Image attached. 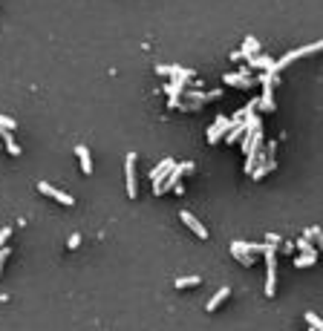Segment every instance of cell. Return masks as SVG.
I'll use <instances>...</instances> for the list:
<instances>
[{
    "label": "cell",
    "mask_w": 323,
    "mask_h": 331,
    "mask_svg": "<svg viewBox=\"0 0 323 331\" xmlns=\"http://www.w3.org/2000/svg\"><path fill=\"white\" fill-rule=\"evenodd\" d=\"M228 58H231V60H242V58H245V52H242V49H234Z\"/></svg>",
    "instance_id": "obj_27"
},
{
    "label": "cell",
    "mask_w": 323,
    "mask_h": 331,
    "mask_svg": "<svg viewBox=\"0 0 323 331\" xmlns=\"http://www.w3.org/2000/svg\"><path fill=\"white\" fill-rule=\"evenodd\" d=\"M265 245H274V248H277V245H280V236H277V234H265Z\"/></svg>",
    "instance_id": "obj_25"
},
{
    "label": "cell",
    "mask_w": 323,
    "mask_h": 331,
    "mask_svg": "<svg viewBox=\"0 0 323 331\" xmlns=\"http://www.w3.org/2000/svg\"><path fill=\"white\" fill-rule=\"evenodd\" d=\"M248 66H251V69H260V72H274V75H277V60L268 58V55H254V58H248Z\"/></svg>",
    "instance_id": "obj_9"
},
{
    "label": "cell",
    "mask_w": 323,
    "mask_h": 331,
    "mask_svg": "<svg viewBox=\"0 0 323 331\" xmlns=\"http://www.w3.org/2000/svg\"><path fill=\"white\" fill-rule=\"evenodd\" d=\"M18 127V121L9 118V116H0V130H15Z\"/></svg>",
    "instance_id": "obj_22"
},
{
    "label": "cell",
    "mask_w": 323,
    "mask_h": 331,
    "mask_svg": "<svg viewBox=\"0 0 323 331\" xmlns=\"http://www.w3.org/2000/svg\"><path fill=\"white\" fill-rule=\"evenodd\" d=\"M231 127H234V121L228 118V116H217V121H214L211 130H208V144H220L222 136L231 133Z\"/></svg>",
    "instance_id": "obj_4"
},
{
    "label": "cell",
    "mask_w": 323,
    "mask_h": 331,
    "mask_svg": "<svg viewBox=\"0 0 323 331\" xmlns=\"http://www.w3.org/2000/svg\"><path fill=\"white\" fill-rule=\"evenodd\" d=\"M182 87H185V84H179V81L173 78V84H164L162 90L167 92V98H182Z\"/></svg>",
    "instance_id": "obj_16"
},
{
    "label": "cell",
    "mask_w": 323,
    "mask_h": 331,
    "mask_svg": "<svg viewBox=\"0 0 323 331\" xmlns=\"http://www.w3.org/2000/svg\"><path fill=\"white\" fill-rule=\"evenodd\" d=\"M66 245H69V251H75V248L81 245V234H72V236L66 239Z\"/></svg>",
    "instance_id": "obj_23"
},
{
    "label": "cell",
    "mask_w": 323,
    "mask_h": 331,
    "mask_svg": "<svg viewBox=\"0 0 323 331\" xmlns=\"http://www.w3.org/2000/svg\"><path fill=\"white\" fill-rule=\"evenodd\" d=\"M242 52H245V58H254L260 52V40L257 38H245V40H242Z\"/></svg>",
    "instance_id": "obj_15"
},
{
    "label": "cell",
    "mask_w": 323,
    "mask_h": 331,
    "mask_svg": "<svg viewBox=\"0 0 323 331\" xmlns=\"http://www.w3.org/2000/svg\"><path fill=\"white\" fill-rule=\"evenodd\" d=\"M315 52H323V40H315V43H309V46H300V49L286 52L283 58L277 60V72H280V69H286L289 63H294L297 58H309V55H315Z\"/></svg>",
    "instance_id": "obj_3"
},
{
    "label": "cell",
    "mask_w": 323,
    "mask_h": 331,
    "mask_svg": "<svg viewBox=\"0 0 323 331\" xmlns=\"http://www.w3.org/2000/svg\"><path fill=\"white\" fill-rule=\"evenodd\" d=\"M136 161H139V156H136V153H127V158H124V170H127V196H130V199L139 196V184H136Z\"/></svg>",
    "instance_id": "obj_6"
},
{
    "label": "cell",
    "mask_w": 323,
    "mask_h": 331,
    "mask_svg": "<svg viewBox=\"0 0 323 331\" xmlns=\"http://www.w3.org/2000/svg\"><path fill=\"white\" fill-rule=\"evenodd\" d=\"M9 236H12V228H3V231H0V248H6V239H9Z\"/></svg>",
    "instance_id": "obj_24"
},
{
    "label": "cell",
    "mask_w": 323,
    "mask_h": 331,
    "mask_svg": "<svg viewBox=\"0 0 323 331\" xmlns=\"http://www.w3.org/2000/svg\"><path fill=\"white\" fill-rule=\"evenodd\" d=\"M228 297H231V288L225 285V288H220V291H217V294H214V297L208 300V305H205V308H208V311H217V308H220V305H222Z\"/></svg>",
    "instance_id": "obj_13"
},
{
    "label": "cell",
    "mask_w": 323,
    "mask_h": 331,
    "mask_svg": "<svg viewBox=\"0 0 323 331\" xmlns=\"http://www.w3.org/2000/svg\"><path fill=\"white\" fill-rule=\"evenodd\" d=\"M173 167H176V161H173V158H162V164H156V167H153V173H150V181H153V184H162V181L170 176V170H173Z\"/></svg>",
    "instance_id": "obj_8"
},
{
    "label": "cell",
    "mask_w": 323,
    "mask_h": 331,
    "mask_svg": "<svg viewBox=\"0 0 323 331\" xmlns=\"http://www.w3.org/2000/svg\"><path fill=\"white\" fill-rule=\"evenodd\" d=\"M9 256H12V251H9V248H0V271H3V262H6Z\"/></svg>",
    "instance_id": "obj_26"
},
{
    "label": "cell",
    "mask_w": 323,
    "mask_h": 331,
    "mask_svg": "<svg viewBox=\"0 0 323 331\" xmlns=\"http://www.w3.org/2000/svg\"><path fill=\"white\" fill-rule=\"evenodd\" d=\"M199 282H202L199 276H179V279H176V288L185 291V288H194V285H199Z\"/></svg>",
    "instance_id": "obj_19"
},
{
    "label": "cell",
    "mask_w": 323,
    "mask_h": 331,
    "mask_svg": "<svg viewBox=\"0 0 323 331\" xmlns=\"http://www.w3.org/2000/svg\"><path fill=\"white\" fill-rule=\"evenodd\" d=\"M280 248H283L286 253H291V251H294V242H280Z\"/></svg>",
    "instance_id": "obj_30"
},
{
    "label": "cell",
    "mask_w": 323,
    "mask_h": 331,
    "mask_svg": "<svg viewBox=\"0 0 323 331\" xmlns=\"http://www.w3.org/2000/svg\"><path fill=\"white\" fill-rule=\"evenodd\" d=\"M179 219H182V222H185V225H188V228L194 231V234H196V236H199V239H208V231H205V225H202V222L196 219L194 213L182 211V213H179Z\"/></svg>",
    "instance_id": "obj_10"
},
{
    "label": "cell",
    "mask_w": 323,
    "mask_h": 331,
    "mask_svg": "<svg viewBox=\"0 0 323 331\" xmlns=\"http://www.w3.org/2000/svg\"><path fill=\"white\" fill-rule=\"evenodd\" d=\"M315 262H318V253H297L294 268H312Z\"/></svg>",
    "instance_id": "obj_14"
},
{
    "label": "cell",
    "mask_w": 323,
    "mask_h": 331,
    "mask_svg": "<svg viewBox=\"0 0 323 331\" xmlns=\"http://www.w3.org/2000/svg\"><path fill=\"white\" fill-rule=\"evenodd\" d=\"M303 317H306L309 329H318V331H323V317H321V314H315V311H306Z\"/></svg>",
    "instance_id": "obj_17"
},
{
    "label": "cell",
    "mask_w": 323,
    "mask_h": 331,
    "mask_svg": "<svg viewBox=\"0 0 323 331\" xmlns=\"http://www.w3.org/2000/svg\"><path fill=\"white\" fill-rule=\"evenodd\" d=\"M191 170H194V161H182V164H176V167L170 170V176L162 181V184H153V193H156V196H162V193L173 190V187L179 184V179H182V173H191Z\"/></svg>",
    "instance_id": "obj_2"
},
{
    "label": "cell",
    "mask_w": 323,
    "mask_h": 331,
    "mask_svg": "<svg viewBox=\"0 0 323 331\" xmlns=\"http://www.w3.org/2000/svg\"><path fill=\"white\" fill-rule=\"evenodd\" d=\"M265 297L277 294V248L265 245Z\"/></svg>",
    "instance_id": "obj_1"
},
{
    "label": "cell",
    "mask_w": 323,
    "mask_h": 331,
    "mask_svg": "<svg viewBox=\"0 0 323 331\" xmlns=\"http://www.w3.org/2000/svg\"><path fill=\"white\" fill-rule=\"evenodd\" d=\"M6 150L12 153V156H20V147H18V144H6Z\"/></svg>",
    "instance_id": "obj_29"
},
{
    "label": "cell",
    "mask_w": 323,
    "mask_h": 331,
    "mask_svg": "<svg viewBox=\"0 0 323 331\" xmlns=\"http://www.w3.org/2000/svg\"><path fill=\"white\" fill-rule=\"evenodd\" d=\"M231 256H237V262H240L242 268H251V265H254V256H251V253H245L240 242H231Z\"/></svg>",
    "instance_id": "obj_11"
},
{
    "label": "cell",
    "mask_w": 323,
    "mask_h": 331,
    "mask_svg": "<svg viewBox=\"0 0 323 331\" xmlns=\"http://www.w3.org/2000/svg\"><path fill=\"white\" fill-rule=\"evenodd\" d=\"M156 72H159V75H173V78H176V75H179V72H182V66H156Z\"/></svg>",
    "instance_id": "obj_21"
},
{
    "label": "cell",
    "mask_w": 323,
    "mask_h": 331,
    "mask_svg": "<svg viewBox=\"0 0 323 331\" xmlns=\"http://www.w3.org/2000/svg\"><path fill=\"white\" fill-rule=\"evenodd\" d=\"M303 236L318 239V251H323V228H306V231H303Z\"/></svg>",
    "instance_id": "obj_18"
},
{
    "label": "cell",
    "mask_w": 323,
    "mask_h": 331,
    "mask_svg": "<svg viewBox=\"0 0 323 331\" xmlns=\"http://www.w3.org/2000/svg\"><path fill=\"white\" fill-rule=\"evenodd\" d=\"M179 104H182V98H167V107L170 110H179Z\"/></svg>",
    "instance_id": "obj_28"
},
{
    "label": "cell",
    "mask_w": 323,
    "mask_h": 331,
    "mask_svg": "<svg viewBox=\"0 0 323 331\" xmlns=\"http://www.w3.org/2000/svg\"><path fill=\"white\" fill-rule=\"evenodd\" d=\"M38 190H40L43 196H49V199H55V202H61V205H66V208H72V205H75V199H72L69 193H64V190H58V187H52L49 181H38Z\"/></svg>",
    "instance_id": "obj_5"
},
{
    "label": "cell",
    "mask_w": 323,
    "mask_h": 331,
    "mask_svg": "<svg viewBox=\"0 0 323 331\" xmlns=\"http://www.w3.org/2000/svg\"><path fill=\"white\" fill-rule=\"evenodd\" d=\"M222 84L225 87H240V90H251L254 87V81L248 78V69H242V72H225L222 75Z\"/></svg>",
    "instance_id": "obj_7"
},
{
    "label": "cell",
    "mask_w": 323,
    "mask_h": 331,
    "mask_svg": "<svg viewBox=\"0 0 323 331\" xmlns=\"http://www.w3.org/2000/svg\"><path fill=\"white\" fill-rule=\"evenodd\" d=\"M75 153H78V161H81V173H93V156H90V150L84 147V144H78L75 147Z\"/></svg>",
    "instance_id": "obj_12"
},
{
    "label": "cell",
    "mask_w": 323,
    "mask_h": 331,
    "mask_svg": "<svg viewBox=\"0 0 323 331\" xmlns=\"http://www.w3.org/2000/svg\"><path fill=\"white\" fill-rule=\"evenodd\" d=\"M294 248H297L300 253H318V251L312 248V242H309V236H300V239L294 242Z\"/></svg>",
    "instance_id": "obj_20"
}]
</instances>
